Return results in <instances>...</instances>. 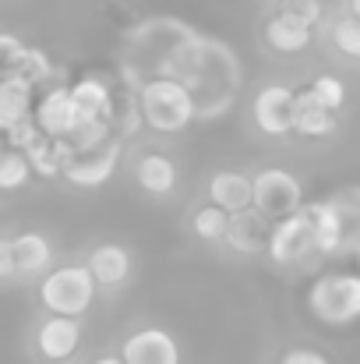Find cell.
<instances>
[{
	"mask_svg": "<svg viewBox=\"0 0 360 364\" xmlns=\"http://www.w3.org/2000/svg\"><path fill=\"white\" fill-rule=\"evenodd\" d=\"M318 4H332V0H318Z\"/></svg>",
	"mask_w": 360,
	"mask_h": 364,
	"instance_id": "obj_31",
	"label": "cell"
},
{
	"mask_svg": "<svg viewBox=\"0 0 360 364\" xmlns=\"http://www.w3.org/2000/svg\"><path fill=\"white\" fill-rule=\"evenodd\" d=\"M322 110H329V114H343V107H347V85H343V78H336V75H315L311 78V85L304 89Z\"/></svg>",
	"mask_w": 360,
	"mask_h": 364,
	"instance_id": "obj_23",
	"label": "cell"
},
{
	"mask_svg": "<svg viewBox=\"0 0 360 364\" xmlns=\"http://www.w3.org/2000/svg\"><path fill=\"white\" fill-rule=\"evenodd\" d=\"M297 121V92L286 82H261L251 96V124L261 138H290Z\"/></svg>",
	"mask_w": 360,
	"mask_h": 364,
	"instance_id": "obj_8",
	"label": "cell"
},
{
	"mask_svg": "<svg viewBox=\"0 0 360 364\" xmlns=\"http://www.w3.org/2000/svg\"><path fill=\"white\" fill-rule=\"evenodd\" d=\"M28 121V78H4L0 82V131H14Z\"/></svg>",
	"mask_w": 360,
	"mask_h": 364,
	"instance_id": "obj_21",
	"label": "cell"
},
{
	"mask_svg": "<svg viewBox=\"0 0 360 364\" xmlns=\"http://www.w3.org/2000/svg\"><path fill=\"white\" fill-rule=\"evenodd\" d=\"M202 198L212 202V205H219V209L230 213V216L254 209V184H251V173H247V170H234V166L212 170L209 181H205Z\"/></svg>",
	"mask_w": 360,
	"mask_h": 364,
	"instance_id": "obj_13",
	"label": "cell"
},
{
	"mask_svg": "<svg viewBox=\"0 0 360 364\" xmlns=\"http://www.w3.org/2000/svg\"><path fill=\"white\" fill-rule=\"evenodd\" d=\"M307 311L322 326H354L360 322V272H325L307 290Z\"/></svg>",
	"mask_w": 360,
	"mask_h": 364,
	"instance_id": "obj_3",
	"label": "cell"
},
{
	"mask_svg": "<svg viewBox=\"0 0 360 364\" xmlns=\"http://www.w3.org/2000/svg\"><path fill=\"white\" fill-rule=\"evenodd\" d=\"M99 287L103 297H120L131 290L134 283V272H138V262H134V251L120 241H96L85 258H82Z\"/></svg>",
	"mask_w": 360,
	"mask_h": 364,
	"instance_id": "obj_9",
	"label": "cell"
},
{
	"mask_svg": "<svg viewBox=\"0 0 360 364\" xmlns=\"http://www.w3.org/2000/svg\"><path fill=\"white\" fill-rule=\"evenodd\" d=\"M78 110H75V100H71V89H53L43 96L39 110H36V127L46 134V138H71L78 131Z\"/></svg>",
	"mask_w": 360,
	"mask_h": 364,
	"instance_id": "obj_17",
	"label": "cell"
},
{
	"mask_svg": "<svg viewBox=\"0 0 360 364\" xmlns=\"http://www.w3.org/2000/svg\"><path fill=\"white\" fill-rule=\"evenodd\" d=\"M127 177H131L134 191L145 195L148 202H170V198L180 195V184H184V170L166 149H138V152H131Z\"/></svg>",
	"mask_w": 360,
	"mask_h": 364,
	"instance_id": "obj_5",
	"label": "cell"
},
{
	"mask_svg": "<svg viewBox=\"0 0 360 364\" xmlns=\"http://www.w3.org/2000/svg\"><path fill=\"white\" fill-rule=\"evenodd\" d=\"M14 247V265H18V279H43L53 265H57V247L46 234L39 230H21L11 237Z\"/></svg>",
	"mask_w": 360,
	"mask_h": 364,
	"instance_id": "obj_16",
	"label": "cell"
},
{
	"mask_svg": "<svg viewBox=\"0 0 360 364\" xmlns=\"http://www.w3.org/2000/svg\"><path fill=\"white\" fill-rule=\"evenodd\" d=\"M265 258L276 269H304L311 262H318V247H315V230H311V216L307 205L279 223H272L268 234V251Z\"/></svg>",
	"mask_w": 360,
	"mask_h": 364,
	"instance_id": "obj_7",
	"label": "cell"
},
{
	"mask_svg": "<svg viewBox=\"0 0 360 364\" xmlns=\"http://www.w3.org/2000/svg\"><path fill=\"white\" fill-rule=\"evenodd\" d=\"M254 184V213H261L268 223H279L304 209V184L286 166H258L251 173Z\"/></svg>",
	"mask_w": 360,
	"mask_h": 364,
	"instance_id": "obj_6",
	"label": "cell"
},
{
	"mask_svg": "<svg viewBox=\"0 0 360 364\" xmlns=\"http://www.w3.org/2000/svg\"><path fill=\"white\" fill-rule=\"evenodd\" d=\"M39 304L50 315H67V318H85L96 301H99V287L89 272L85 262H64L53 265L43 279H39Z\"/></svg>",
	"mask_w": 360,
	"mask_h": 364,
	"instance_id": "obj_2",
	"label": "cell"
},
{
	"mask_svg": "<svg viewBox=\"0 0 360 364\" xmlns=\"http://www.w3.org/2000/svg\"><path fill=\"white\" fill-rule=\"evenodd\" d=\"M339 131V117L322 110L307 92H297V121H293V134L300 138H332Z\"/></svg>",
	"mask_w": 360,
	"mask_h": 364,
	"instance_id": "obj_20",
	"label": "cell"
},
{
	"mask_svg": "<svg viewBox=\"0 0 360 364\" xmlns=\"http://www.w3.org/2000/svg\"><path fill=\"white\" fill-rule=\"evenodd\" d=\"M138 117L145 121L152 134L170 138V134H180L195 124L198 107H195V96L184 82L159 75L138 89Z\"/></svg>",
	"mask_w": 360,
	"mask_h": 364,
	"instance_id": "obj_1",
	"label": "cell"
},
{
	"mask_svg": "<svg viewBox=\"0 0 360 364\" xmlns=\"http://www.w3.org/2000/svg\"><path fill=\"white\" fill-rule=\"evenodd\" d=\"M315 39H322L325 53H332L343 64H360V21L343 7L336 14H325L315 28Z\"/></svg>",
	"mask_w": 360,
	"mask_h": 364,
	"instance_id": "obj_14",
	"label": "cell"
},
{
	"mask_svg": "<svg viewBox=\"0 0 360 364\" xmlns=\"http://www.w3.org/2000/svg\"><path fill=\"white\" fill-rule=\"evenodd\" d=\"M339 7H343L347 14H354V18H357V21H360V0H343Z\"/></svg>",
	"mask_w": 360,
	"mask_h": 364,
	"instance_id": "obj_28",
	"label": "cell"
},
{
	"mask_svg": "<svg viewBox=\"0 0 360 364\" xmlns=\"http://www.w3.org/2000/svg\"><path fill=\"white\" fill-rule=\"evenodd\" d=\"M230 230V213H223L219 205L198 198L191 209H187V234L195 241L209 244V247H223V237Z\"/></svg>",
	"mask_w": 360,
	"mask_h": 364,
	"instance_id": "obj_19",
	"label": "cell"
},
{
	"mask_svg": "<svg viewBox=\"0 0 360 364\" xmlns=\"http://www.w3.org/2000/svg\"><path fill=\"white\" fill-rule=\"evenodd\" d=\"M120 159H124V145H120L117 138H107L103 145H96V149H85V152H75L67 163H64V177H67V184H75V188H99V184H107L114 173H117Z\"/></svg>",
	"mask_w": 360,
	"mask_h": 364,
	"instance_id": "obj_12",
	"label": "cell"
},
{
	"mask_svg": "<svg viewBox=\"0 0 360 364\" xmlns=\"http://www.w3.org/2000/svg\"><path fill=\"white\" fill-rule=\"evenodd\" d=\"M71 100H75V110H78V121H107L110 117V89L99 82V78H85L71 89Z\"/></svg>",
	"mask_w": 360,
	"mask_h": 364,
	"instance_id": "obj_22",
	"label": "cell"
},
{
	"mask_svg": "<svg viewBox=\"0 0 360 364\" xmlns=\"http://www.w3.org/2000/svg\"><path fill=\"white\" fill-rule=\"evenodd\" d=\"M268 234H272V223L261 213H254V209L237 213V216H230V230L223 237V251L240 255V258H258V255L268 251Z\"/></svg>",
	"mask_w": 360,
	"mask_h": 364,
	"instance_id": "obj_15",
	"label": "cell"
},
{
	"mask_svg": "<svg viewBox=\"0 0 360 364\" xmlns=\"http://www.w3.org/2000/svg\"><path fill=\"white\" fill-rule=\"evenodd\" d=\"M307 216H311V230H315L318 258H332V255H343V251H347L343 216H339V209H336L332 198H325V202H311V205H307Z\"/></svg>",
	"mask_w": 360,
	"mask_h": 364,
	"instance_id": "obj_18",
	"label": "cell"
},
{
	"mask_svg": "<svg viewBox=\"0 0 360 364\" xmlns=\"http://www.w3.org/2000/svg\"><path fill=\"white\" fill-rule=\"evenodd\" d=\"M89 364H124V358H120L117 350H107V354H96Z\"/></svg>",
	"mask_w": 360,
	"mask_h": 364,
	"instance_id": "obj_27",
	"label": "cell"
},
{
	"mask_svg": "<svg viewBox=\"0 0 360 364\" xmlns=\"http://www.w3.org/2000/svg\"><path fill=\"white\" fill-rule=\"evenodd\" d=\"M117 354L124 358V364H184L180 340L166 326H156V322L131 326L120 336Z\"/></svg>",
	"mask_w": 360,
	"mask_h": 364,
	"instance_id": "obj_10",
	"label": "cell"
},
{
	"mask_svg": "<svg viewBox=\"0 0 360 364\" xmlns=\"http://www.w3.org/2000/svg\"><path fill=\"white\" fill-rule=\"evenodd\" d=\"M28 177H32V163H28L25 152H18V149L0 152V195H4V191H18V188H25Z\"/></svg>",
	"mask_w": 360,
	"mask_h": 364,
	"instance_id": "obj_24",
	"label": "cell"
},
{
	"mask_svg": "<svg viewBox=\"0 0 360 364\" xmlns=\"http://www.w3.org/2000/svg\"><path fill=\"white\" fill-rule=\"evenodd\" d=\"M261 46L272 57H300L315 46V25H307L300 14H293L290 7H276L265 21H261Z\"/></svg>",
	"mask_w": 360,
	"mask_h": 364,
	"instance_id": "obj_11",
	"label": "cell"
},
{
	"mask_svg": "<svg viewBox=\"0 0 360 364\" xmlns=\"http://www.w3.org/2000/svg\"><path fill=\"white\" fill-rule=\"evenodd\" d=\"M354 255H357V262H360V244H357V251H354Z\"/></svg>",
	"mask_w": 360,
	"mask_h": 364,
	"instance_id": "obj_30",
	"label": "cell"
},
{
	"mask_svg": "<svg viewBox=\"0 0 360 364\" xmlns=\"http://www.w3.org/2000/svg\"><path fill=\"white\" fill-rule=\"evenodd\" d=\"M268 4H276V7H279V4H286V0H268Z\"/></svg>",
	"mask_w": 360,
	"mask_h": 364,
	"instance_id": "obj_29",
	"label": "cell"
},
{
	"mask_svg": "<svg viewBox=\"0 0 360 364\" xmlns=\"http://www.w3.org/2000/svg\"><path fill=\"white\" fill-rule=\"evenodd\" d=\"M276 364H332V358L325 354V350H318V347H304V343H297V347H286Z\"/></svg>",
	"mask_w": 360,
	"mask_h": 364,
	"instance_id": "obj_25",
	"label": "cell"
},
{
	"mask_svg": "<svg viewBox=\"0 0 360 364\" xmlns=\"http://www.w3.org/2000/svg\"><path fill=\"white\" fill-rule=\"evenodd\" d=\"M85 347V322L43 311L28 333V354L36 364H75Z\"/></svg>",
	"mask_w": 360,
	"mask_h": 364,
	"instance_id": "obj_4",
	"label": "cell"
},
{
	"mask_svg": "<svg viewBox=\"0 0 360 364\" xmlns=\"http://www.w3.org/2000/svg\"><path fill=\"white\" fill-rule=\"evenodd\" d=\"M18 279V265H14V247H11V237L0 234V283H11Z\"/></svg>",
	"mask_w": 360,
	"mask_h": 364,
	"instance_id": "obj_26",
	"label": "cell"
}]
</instances>
